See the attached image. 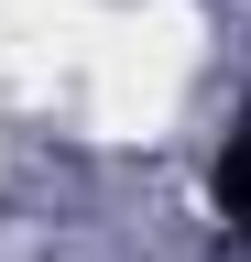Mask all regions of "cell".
<instances>
[{
  "label": "cell",
  "mask_w": 251,
  "mask_h": 262,
  "mask_svg": "<svg viewBox=\"0 0 251 262\" xmlns=\"http://www.w3.org/2000/svg\"><path fill=\"white\" fill-rule=\"evenodd\" d=\"M218 208H230V219L251 229V120L230 131V153H218Z\"/></svg>",
  "instance_id": "obj_1"
}]
</instances>
